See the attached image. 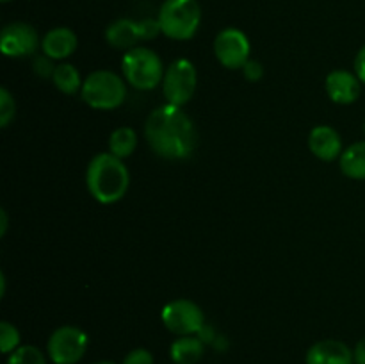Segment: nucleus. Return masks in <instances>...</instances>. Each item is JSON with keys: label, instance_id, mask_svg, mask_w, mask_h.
<instances>
[{"label": "nucleus", "instance_id": "16", "mask_svg": "<svg viewBox=\"0 0 365 364\" xmlns=\"http://www.w3.org/2000/svg\"><path fill=\"white\" fill-rule=\"evenodd\" d=\"M205 355V341L200 335H178L170 346L175 364H198Z\"/></svg>", "mask_w": 365, "mask_h": 364}, {"label": "nucleus", "instance_id": "30", "mask_svg": "<svg viewBox=\"0 0 365 364\" xmlns=\"http://www.w3.org/2000/svg\"><path fill=\"white\" fill-rule=\"evenodd\" d=\"M6 296V275L4 271H0V298Z\"/></svg>", "mask_w": 365, "mask_h": 364}, {"label": "nucleus", "instance_id": "23", "mask_svg": "<svg viewBox=\"0 0 365 364\" xmlns=\"http://www.w3.org/2000/svg\"><path fill=\"white\" fill-rule=\"evenodd\" d=\"M56 68H57L56 61L50 59V57L45 56V54L36 56L34 63H32V70H34V74L41 79H52Z\"/></svg>", "mask_w": 365, "mask_h": 364}, {"label": "nucleus", "instance_id": "29", "mask_svg": "<svg viewBox=\"0 0 365 364\" xmlns=\"http://www.w3.org/2000/svg\"><path fill=\"white\" fill-rule=\"evenodd\" d=\"M7 227H9V218H7V211L0 209V236H6Z\"/></svg>", "mask_w": 365, "mask_h": 364}, {"label": "nucleus", "instance_id": "1", "mask_svg": "<svg viewBox=\"0 0 365 364\" xmlns=\"http://www.w3.org/2000/svg\"><path fill=\"white\" fill-rule=\"evenodd\" d=\"M145 138L153 153L168 161H184L195 153L198 146V131L195 121L182 107H155L146 116Z\"/></svg>", "mask_w": 365, "mask_h": 364}, {"label": "nucleus", "instance_id": "22", "mask_svg": "<svg viewBox=\"0 0 365 364\" xmlns=\"http://www.w3.org/2000/svg\"><path fill=\"white\" fill-rule=\"evenodd\" d=\"M16 116V102L7 88L0 89V127H9L11 121Z\"/></svg>", "mask_w": 365, "mask_h": 364}, {"label": "nucleus", "instance_id": "4", "mask_svg": "<svg viewBox=\"0 0 365 364\" xmlns=\"http://www.w3.org/2000/svg\"><path fill=\"white\" fill-rule=\"evenodd\" d=\"M81 98L91 109H118L127 100V81L110 70H95L84 79Z\"/></svg>", "mask_w": 365, "mask_h": 364}, {"label": "nucleus", "instance_id": "24", "mask_svg": "<svg viewBox=\"0 0 365 364\" xmlns=\"http://www.w3.org/2000/svg\"><path fill=\"white\" fill-rule=\"evenodd\" d=\"M139 27V36H141V41H150V39H155L157 36L163 34L160 31V24L157 18H143L138 21Z\"/></svg>", "mask_w": 365, "mask_h": 364}, {"label": "nucleus", "instance_id": "11", "mask_svg": "<svg viewBox=\"0 0 365 364\" xmlns=\"http://www.w3.org/2000/svg\"><path fill=\"white\" fill-rule=\"evenodd\" d=\"M324 88H327L331 102L339 103V106H351L360 98L362 82L356 77L355 71L334 70L327 75Z\"/></svg>", "mask_w": 365, "mask_h": 364}, {"label": "nucleus", "instance_id": "7", "mask_svg": "<svg viewBox=\"0 0 365 364\" xmlns=\"http://www.w3.org/2000/svg\"><path fill=\"white\" fill-rule=\"evenodd\" d=\"M89 338L81 327L63 325L50 334L46 355L53 364H77L88 352Z\"/></svg>", "mask_w": 365, "mask_h": 364}, {"label": "nucleus", "instance_id": "31", "mask_svg": "<svg viewBox=\"0 0 365 364\" xmlns=\"http://www.w3.org/2000/svg\"><path fill=\"white\" fill-rule=\"evenodd\" d=\"M95 364H116V363H113V360H98V363Z\"/></svg>", "mask_w": 365, "mask_h": 364}, {"label": "nucleus", "instance_id": "28", "mask_svg": "<svg viewBox=\"0 0 365 364\" xmlns=\"http://www.w3.org/2000/svg\"><path fill=\"white\" fill-rule=\"evenodd\" d=\"M353 357H355V364H365V338L356 343L353 348Z\"/></svg>", "mask_w": 365, "mask_h": 364}, {"label": "nucleus", "instance_id": "18", "mask_svg": "<svg viewBox=\"0 0 365 364\" xmlns=\"http://www.w3.org/2000/svg\"><path fill=\"white\" fill-rule=\"evenodd\" d=\"M50 81H52V84L56 86L61 93H64V95H75V93H81L82 84H84V81H82L81 77V71L70 63L57 64L56 71H53Z\"/></svg>", "mask_w": 365, "mask_h": 364}, {"label": "nucleus", "instance_id": "12", "mask_svg": "<svg viewBox=\"0 0 365 364\" xmlns=\"http://www.w3.org/2000/svg\"><path fill=\"white\" fill-rule=\"evenodd\" d=\"M309 150L321 161H335L342 156V138L330 125H317L309 132Z\"/></svg>", "mask_w": 365, "mask_h": 364}, {"label": "nucleus", "instance_id": "20", "mask_svg": "<svg viewBox=\"0 0 365 364\" xmlns=\"http://www.w3.org/2000/svg\"><path fill=\"white\" fill-rule=\"evenodd\" d=\"M6 364H46V357L38 346L24 345L9 353Z\"/></svg>", "mask_w": 365, "mask_h": 364}, {"label": "nucleus", "instance_id": "5", "mask_svg": "<svg viewBox=\"0 0 365 364\" xmlns=\"http://www.w3.org/2000/svg\"><path fill=\"white\" fill-rule=\"evenodd\" d=\"M160 31L175 41H189L202 24V7L198 0H164L157 16Z\"/></svg>", "mask_w": 365, "mask_h": 364}, {"label": "nucleus", "instance_id": "26", "mask_svg": "<svg viewBox=\"0 0 365 364\" xmlns=\"http://www.w3.org/2000/svg\"><path fill=\"white\" fill-rule=\"evenodd\" d=\"M242 75H245L246 81L250 82H259L264 77V66L260 61L250 59L248 63L242 66Z\"/></svg>", "mask_w": 365, "mask_h": 364}, {"label": "nucleus", "instance_id": "10", "mask_svg": "<svg viewBox=\"0 0 365 364\" xmlns=\"http://www.w3.org/2000/svg\"><path fill=\"white\" fill-rule=\"evenodd\" d=\"M41 49L38 31L27 21H11L0 32V50L11 59L32 57Z\"/></svg>", "mask_w": 365, "mask_h": 364}, {"label": "nucleus", "instance_id": "6", "mask_svg": "<svg viewBox=\"0 0 365 364\" xmlns=\"http://www.w3.org/2000/svg\"><path fill=\"white\" fill-rule=\"evenodd\" d=\"M163 96L166 103L184 107L191 102L198 88V71L189 59H175L166 66L163 79Z\"/></svg>", "mask_w": 365, "mask_h": 364}, {"label": "nucleus", "instance_id": "27", "mask_svg": "<svg viewBox=\"0 0 365 364\" xmlns=\"http://www.w3.org/2000/svg\"><path fill=\"white\" fill-rule=\"evenodd\" d=\"M355 74L360 79V82L365 84V45L359 50L355 57Z\"/></svg>", "mask_w": 365, "mask_h": 364}, {"label": "nucleus", "instance_id": "14", "mask_svg": "<svg viewBox=\"0 0 365 364\" xmlns=\"http://www.w3.org/2000/svg\"><path fill=\"white\" fill-rule=\"evenodd\" d=\"M78 39L71 29L53 27L41 38V52L53 61H64L77 50Z\"/></svg>", "mask_w": 365, "mask_h": 364}, {"label": "nucleus", "instance_id": "21", "mask_svg": "<svg viewBox=\"0 0 365 364\" xmlns=\"http://www.w3.org/2000/svg\"><path fill=\"white\" fill-rule=\"evenodd\" d=\"M16 348H20V330L9 321H2L0 323V352L9 355Z\"/></svg>", "mask_w": 365, "mask_h": 364}, {"label": "nucleus", "instance_id": "25", "mask_svg": "<svg viewBox=\"0 0 365 364\" xmlns=\"http://www.w3.org/2000/svg\"><path fill=\"white\" fill-rule=\"evenodd\" d=\"M153 355L150 350L146 348H134L123 357V363L121 364H153Z\"/></svg>", "mask_w": 365, "mask_h": 364}, {"label": "nucleus", "instance_id": "19", "mask_svg": "<svg viewBox=\"0 0 365 364\" xmlns=\"http://www.w3.org/2000/svg\"><path fill=\"white\" fill-rule=\"evenodd\" d=\"M138 148V134L132 127H118L109 136V152L120 159H127Z\"/></svg>", "mask_w": 365, "mask_h": 364}, {"label": "nucleus", "instance_id": "3", "mask_svg": "<svg viewBox=\"0 0 365 364\" xmlns=\"http://www.w3.org/2000/svg\"><path fill=\"white\" fill-rule=\"evenodd\" d=\"M163 59L159 54L146 46H135L127 50L121 59V74L128 86L139 91H152L163 84L164 79Z\"/></svg>", "mask_w": 365, "mask_h": 364}, {"label": "nucleus", "instance_id": "33", "mask_svg": "<svg viewBox=\"0 0 365 364\" xmlns=\"http://www.w3.org/2000/svg\"><path fill=\"white\" fill-rule=\"evenodd\" d=\"M364 136H365V121H364Z\"/></svg>", "mask_w": 365, "mask_h": 364}, {"label": "nucleus", "instance_id": "15", "mask_svg": "<svg viewBox=\"0 0 365 364\" xmlns=\"http://www.w3.org/2000/svg\"><path fill=\"white\" fill-rule=\"evenodd\" d=\"M106 39L109 46L116 50H125L127 52V50L135 49L138 43L141 41L138 21L130 20V18H120V20L113 21L106 29Z\"/></svg>", "mask_w": 365, "mask_h": 364}, {"label": "nucleus", "instance_id": "2", "mask_svg": "<svg viewBox=\"0 0 365 364\" xmlns=\"http://www.w3.org/2000/svg\"><path fill=\"white\" fill-rule=\"evenodd\" d=\"M86 186L96 202L110 206L127 195L130 188V173L120 157L110 152L96 153L86 170Z\"/></svg>", "mask_w": 365, "mask_h": 364}, {"label": "nucleus", "instance_id": "8", "mask_svg": "<svg viewBox=\"0 0 365 364\" xmlns=\"http://www.w3.org/2000/svg\"><path fill=\"white\" fill-rule=\"evenodd\" d=\"M166 330L175 335H198L205 328V314L202 307L187 298H178L166 303L160 313Z\"/></svg>", "mask_w": 365, "mask_h": 364}, {"label": "nucleus", "instance_id": "17", "mask_svg": "<svg viewBox=\"0 0 365 364\" xmlns=\"http://www.w3.org/2000/svg\"><path fill=\"white\" fill-rule=\"evenodd\" d=\"M341 171L353 181H365V139L346 146L339 157Z\"/></svg>", "mask_w": 365, "mask_h": 364}, {"label": "nucleus", "instance_id": "13", "mask_svg": "<svg viewBox=\"0 0 365 364\" xmlns=\"http://www.w3.org/2000/svg\"><path fill=\"white\" fill-rule=\"evenodd\" d=\"M307 364H355L353 350L339 339L314 343L305 357Z\"/></svg>", "mask_w": 365, "mask_h": 364}, {"label": "nucleus", "instance_id": "32", "mask_svg": "<svg viewBox=\"0 0 365 364\" xmlns=\"http://www.w3.org/2000/svg\"><path fill=\"white\" fill-rule=\"evenodd\" d=\"M0 2H2V4H9V2H13V0H0Z\"/></svg>", "mask_w": 365, "mask_h": 364}, {"label": "nucleus", "instance_id": "9", "mask_svg": "<svg viewBox=\"0 0 365 364\" xmlns=\"http://www.w3.org/2000/svg\"><path fill=\"white\" fill-rule=\"evenodd\" d=\"M252 45L250 39L241 29L227 27L217 32L214 39V56L221 66L228 70H242L250 61Z\"/></svg>", "mask_w": 365, "mask_h": 364}]
</instances>
